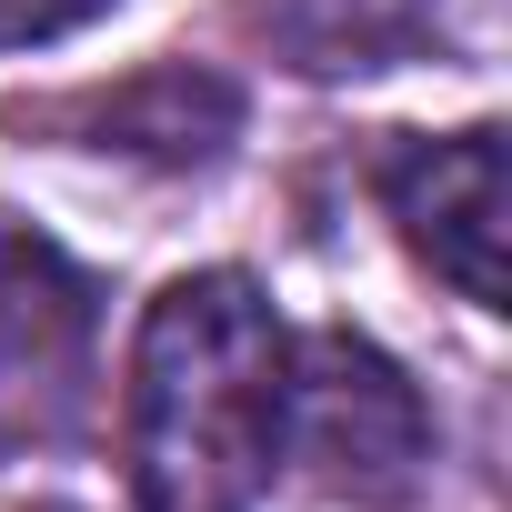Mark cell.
Segmentation results:
<instances>
[{
  "label": "cell",
  "instance_id": "obj_3",
  "mask_svg": "<svg viewBox=\"0 0 512 512\" xmlns=\"http://www.w3.org/2000/svg\"><path fill=\"white\" fill-rule=\"evenodd\" d=\"M91 282L41 231H0V462L61 452L91 412Z\"/></svg>",
  "mask_w": 512,
  "mask_h": 512
},
{
  "label": "cell",
  "instance_id": "obj_1",
  "mask_svg": "<svg viewBox=\"0 0 512 512\" xmlns=\"http://www.w3.org/2000/svg\"><path fill=\"white\" fill-rule=\"evenodd\" d=\"M292 332L251 272H181L131 332L121 472L141 512H262L282 472Z\"/></svg>",
  "mask_w": 512,
  "mask_h": 512
},
{
  "label": "cell",
  "instance_id": "obj_2",
  "mask_svg": "<svg viewBox=\"0 0 512 512\" xmlns=\"http://www.w3.org/2000/svg\"><path fill=\"white\" fill-rule=\"evenodd\" d=\"M282 452L302 462V482L322 502L392 512V502H412V482L432 462V412L392 352H372L362 332H312L292 352Z\"/></svg>",
  "mask_w": 512,
  "mask_h": 512
},
{
  "label": "cell",
  "instance_id": "obj_5",
  "mask_svg": "<svg viewBox=\"0 0 512 512\" xmlns=\"http://www.w3.org/2000/svg\"><path fill=\"white\" fill-rule=\"evenodd\" d=\"M121 11V0H0V51H41V41H71L81 21Z\"/></svg>",
  "mask_w": 512,
  "mask_h": 512
},
{
  "label": "cell",
  "instance_id": "obj_4",
  "mask_svg": "<svg viewBox=\"0 0 512 512\" xmlns=\"http://www.w3.org/2000/svg\"><path fill=\"white\" fill-rule=\"evenodd\" d=\"M382 201L402 221V241L472 302L502 312V131H442V141H402L382 161Z\"/></svg>",
  "mask_w": 512,
  "mask_h": 512
}]
</instances>
